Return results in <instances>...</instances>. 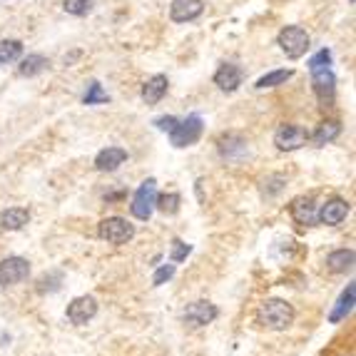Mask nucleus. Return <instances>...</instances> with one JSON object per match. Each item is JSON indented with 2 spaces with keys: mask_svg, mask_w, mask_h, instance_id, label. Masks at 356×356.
Instances as JSON below:
<instances>
[{
  "mask_svg": "<svg viewBox=\"0 0 356 356\" xmlns=\"http://www.w3.org/2000/svg\"><path fill=\"white\" fill-rule=\"evenodd\" d=\"M326 267L334 272V274H344L354 267V250H337L326 256Z\"/></svg>",
  "mask_w": 356,
  "mask_h": 356,
  "instance_id": "22",
  "label": "nucleus"
},
{
  "mask_svg": "<svg viewBox=\"0 0 356 356\" xmlns=\"http://www.w3.org/2000/svg\"><path fill=\"white\" fill-rule=\"evenodd\" d=\"M23 55V43L20 40H0V65H10L20 60Z\"/></svg>",
  "mask_w": 356,
  "mask_h": 356,
  "instance_id": "24",
  "label": "nucleus"
},
{
  "mask_svg": "<svg viewBox=\"0 0 356 356\" xmlns=\"http://www.w3.org/2000/svg\"><path fill=\"white\" fill-rule=\"evenodd\" d=\"M30 222V212L26 207H10V209H3L0 212V229L8 232H18Z\"/></svg>",
  "mask_w": 356,
  "mask_h": 356,
  "instance_id": "16",
  "label": "nucleus"
},
{
  "mask_svg": "<svg viewBox=\"0 0 356 356\" xmlns=\"http://www.w3.org/2000/svg\"><path fill=\"white\" fill-rule=\"evenodd\" d=\"M306 140H309V132L299 125H281L279 130L274 132V144L277 150L281 152H294L304 147Z\"/></svg>",
  "mask_w": 356,
  "mask_h": 356,
  "instance_id": "8",
  "label": "nucleus"
},
{
  "mask_svg": "<svg viewBox=\"0 0 356 356\" xmlns=\"http://www.w3.org/2000/svg\"><path fill=\"white\" fill-rule=\"evenodd\" d=\"M339 135H341V125H339L337 120H324V122H319L317 130L309 135V140H312L317 147H324V144L334 142Z\"/></svg>",
  "mask_w": 356,
  "mask_h": 356,
  "instance_id": "20",
  "label": "nucleus"
},
{
  "mask_svg": "<svg viewBox=\"0 0 356 356\" xmlns=\"http://www.w3.org/2000/svg\"><path fill=\"white\" fill-rule=\"evenodd\" d=\"M256 321L262 326H267V329L284 331L294 321V306L284 299H267L256 309Z\"/></svg>",
  "mask_w": 356,
  "mask_h": 356,
  "instance_id": "1",
  "label": "nucleus"
},
{
  "mask_svg": "<svg viewBox=\"0 0 356 356\" xmlns=\"http://www.w3.org/2000/svg\"><path fill=\"white\" fill-rule=\"evenodd\" d=\"M202 10H205L202 0H172L169 18H172V23H192V20L200 18Z\"/></svg>",
  "mask_w": 356,
  "mask_h": 356,
  "instance_id": "11",
  "label": "nucleus"
},
{
  "mask_svg": "<svg viewBox=\"0 0 356 356\" xmlns=\"http://www.w3.org/2000/svg\"><path fill=\"white\" fill-rule=\"evenodd\" d=\"M105 102H110V95L102 90L100 82L93 80L88 90H85V95H82V105H105Z\"/></svg>",
  "mask_w": 356,
  "mask_h": 356,
  "instance_id": "25",
  "label": "nucleus"
},
{
  "mask_svg": "<svg viewBox=\"0 0 356 356\" xmlns=\"http://www.w3.org/2000/svg\"><path fill=\"white\" fill-rule=\"evenodd\" d=\"M180 202H182V197L177 192L162 194V197H157L155 200V209H160V212H165V214H177Z\"/></svg>",
  "mask_w": 356,
  "mask_h": 356,
  "instance_id": "26",
  "label": "nucleus"
},
{
  "mask_svg": "<svg viewBox=\"0 0 356 356\" xmlns=\"http://www.w3.org/2000/svg\"><path fill=\"white\" fill-rule=\"evenodd\" d=\"M95 314H97V299L95 297H77V299H73L68 304V319L73 321L75 326H82L88 324V321H93Z\"/></svg>",
  "mask_w": 356,
  "mask_h": 356,
  "instance_id": "9",
  "label": "nucleus"
},
{
  "mask_svg": "<svg viewBox=\"0 0 356 356\" xmlns=\"http://www.w3.org/2000/svg\"><path fill=\"white\" fill-rule=\"evenodd\" d=\"M202 130H205V122L200 115H187L185 120H177L175 127L169 130V142L175 147H192L202 138Z\"/></svg>",
  "mask_w": 356,
  "mask_h": 356,
  "instance_id": "4",
  "label": "nucleus"
},
{
  "mask_svg": "<svg viewBox=\"0 0 356 356\" xmlns=\"http://www.w3.org/2000/svg\"><path fill=\"white\" fill-rule=\"evenodd\" d=\"M172 277H175V264H165V267H160L155 272V277H152V284H155V287H160V284L169 281Z\"/></svg>",
  "mask_w": 356,
  "mask_h": 356,
  "instance_id": "29",
  "label": "nucleus"
},
{
  "mask_svg": "<svg viewBox=\"0 0 356 356\" xmlns=\"http://www.w3.org/2000/svg\"><path fill=\"white\" fill-rule=\"evenodd\" d=\"M155 200H157V182L155 177H147L138 187V192H135V197L130 202L132 217L140 219V222H147L152 217V212H155Z\"/></svg>",
  "mask_w": 356,
  "mask_h": 356,
  "instance_id": "3",
  "label": "nucleus"
},
{
  "mask_svg": "<svg viewBox=\"0 0 356 356\" xmlns=\"http://www.w3.org/2000/svg\"><path fill=\"white\" fill-rule=\"evenodd\" d=\"M30 274V262L23 256H8L0 262V287H13L26 281Z\"/></svg>",
  "mask_w": 356,
  "mask_h": 356,
  "instance_id": "6",
  "label": "nucleus"
},
{
  "mask_svg": "<svg viewBox=\"0 0 356 356\" xmlns=\"http://www.w3.org/2000/svg\"><path fill=\"white\" fill-rule=\"evenodd\" d=\"M312 88L314 95L319 97V102H331L334 95H337V75L331 73V68L324 70H314L312 73Z\"/></svg>",
  "mask_w": 356,
  "mask_h": 356,
  "instance_id": "10",
  "label": "nucleus"
},
{
  "mask_svg": "<svg viewBox=\"0 0 356 356\" xmlns=\"http://www.w3.org/2000/svg\"><path fill=\"white\" fill-rule=\"evenodd\" d=\"M217 144H219V155L225 157V160H237V157H242L247 152V140L242 135H237V132L222 135Z\"/></svg>",
  "mask_w": 356,
  "mask_h": 356,
  "instance_id": "15",
  "label": "nucleus"
},
{
  "mask_svg": "<svg viewBox=\"0 0 356 356\" xmlns=\"http://www.w3.org/2000/svg\"><path fill=\"white\" fill-rule=\"evenodd\" d=\"M167 88H169L167 75H152L150 80L142 85V100L147 102V105H157V102L167 95Z\"/></svg>",
  "mask_w": 356,
  "mask_h": 356,
  "instance_id": "18",
  "label": "nucleus"
},
{
  "mask_svg": "<svg viewBox=\"0 0 356 356\" xmlns=\"http://www.w3.org/2000/svg\"><path fill=\"white\" fill-rule=\"evenodd\" d=\"M48 68H50V60H48L45 55L32 53V55H28V57H23V60H20L18 73L23 77H35V75H40V73H45Z\"/></svg>",
  "mask_w": 356,
  "mask_h": 356,
  "instance_id": "21",
  "label": "nucleus"
},
{
  "mask_svg": "<svg viewBox=\"0 0 356 356\" xmlns=\"http://www.w3.org/2000/svg\"><path fill=\"white\" fill-rule=\"evenodd\" d=\"M324 68H331V50H319L317 55L309 60V73H314V70H324Z\"/></svg>",
  "mask_w": 356,
  "mask_h": 356,
  "instance_id": "28",
  "label": "nucleus"
},
{
  "mask_svg": "<svg viewBox=\"0 0 356 356\" xmlns=\"http://www.w3.org/2000/svg\"><path fill=\"white\" fill-rule=\"evenodd\" d=\"M242 80H244L242 68L234 65V63H225L217 73H214V85H217L219 90H225V93H234V90H239Z\"/></svg>",
  "mask_w": 356,
  "mask_h": 356,
  "instance_id": "13",
  "label": "nucleus"
},
{
  "mask_svg": "<svg viewBox=\"0 0 356 356\" xmlns=\"http://www.w3.org/2000/svg\"><path fill=\"white\" fill-rule=\"evenodd\" d=\"M127 162V150L122 147H105V150L97 152L95 157V167L100 169V172H115L118 167Z\"/></svg>",
  "mask_w": 356,
  "mask_h": 356,
  "instance_id": "14",
  "label": "nucleus"
},
{
  "mask_svg": "<svg viewBox=\"0 0 356 356\" xmlns=\"http://www.w3.org/2000/svg\"><path fill=\"white\" fill-rule=\"evenodd\" d=\"M292 77H294V70H272V73H267V75H262L256 80L254 88L256 90L277 88V85H284V82L292 80Z\"/></svg>",
  "mask_w": 356,
  "mask_h": 356,
  "instance_id": "23",
  "label": "nucleus"
},
{
  "mask_svg": "<svg viewBox=\"0 0 356 356\" xmlns=\"http://www.w3.org/2000/svg\"><path fill=\"white\" fill-rule=\"evenodd\" d=\"M354 301H356V284H354V281H349V287H346L341 292V297H339L337 306H334V312L329 314V321H331V324H339L341 319L349 317L351 309H354Z\"/></svg>",
  "mask_w": 356,
  "mask_h": 356,
  "instance_id": "17",
  "label": "nucleus"
},
{
  "mask_svg": "<svg viewBox=\"0 0 356 356\" xmlns=\"http://www.w3.org/2000/svg\"><path fill=\"white\" fill-rule=\"evenodd\" d=\"M63 10L82 18V15H88L93 10V0H63Z\"/></svg>",
  "mask_w": 356,
  "mask_h": 356,
  "instance_id": "27",
  "label": "nucleus"
},
{
  "mask_svg": "<svg viewBox=\"0 0 356 356\" xmlns=\"http://www.w3.org/2000/svg\"><path fill=\"white\" fill-rule=\"evenodd\" d=\"M217 317H219V309L212 304V301H205V299L187 304V309H185V314H182L185 324L192 326V329H200V326L212 324Z\"/></svg>",
  "mask_w": 356,
  "mask_h": 356,
  "instance_id": "7",
  "label": "nucleus"
},
{
  "mask_svg": "<svg viewBox=\"0 0 356 356\" xmlns=\"http://www.w3.org/2000/svg\"><path fill=\"white\" fill-rule=\"evenodd\" d=\"M175 122H177V118H172V115H165V118H157L155 120V127H157V130L169 132L172 127H175Z\"/></svg>",
  "mask_w": 356,
  "mask_h": 356,
  "instance_id": "31",
  "label": "nucleus"
},
{
  "mask_svg": "<svg viewBox=\"0 0 356 356\" xmlns=\"http://www.w3.org/2000/svg\"><path fill=\"white\" fill-rule=\"evenodd\" d=\"M100 239H105L107 244H127L135 237V227L122 217H107L97 227Z\"/></svg>",
  "mask_w": 356,
  "mask_h": 356,
  "instance_id": "5",
  "label": "nucleus"
},
{
  "mask_svg": "<svg viewBox=\"0 0 356 356\" xmlns=\"http://www.w3.org/2000/svg\"><path fill=\"white\" fill-rule=\"evenodd\" d=\"M189 252H192V247H189V244H185L182 242V239H175V242H172V262H182V259H187V254Z\"/></svg>",
  "mask_w": 356,
  "mask_h": 356,
  "instance_id": "30",
  "label": "nucleus"
},
{
  "mask_svg": "<svg viewBox=\"0 0 356 356\" xmlns=\"http://www.w3.org/2000/svg\"><path fill=\"white\" fill-rule=\"evenodd\" d=\"M292 217H294V222L301 227L314 225V222H317V205H314L312 197H299V200H294Z\"/></svg>",
  "mask_w": 356,
  "mask_h": 356,
  "instance_id": "19",
  "label": "nucleus"
},
{
  "mask_svg": "<svg viewBox=\"0 0 356 356\" xmlns=\"http://www.w3.org/2000/svg\"><path fill=\"white\" fill-rule=\"evenodd\" d=\"M346 214H349V202L341 200V197H334V200H329L326 205H321L317 219L326 227H337L346 219Z\"/></svg>",
  "mask_w": 356,
  "mask_h": 356,
  "instance_id": "12",
  "label": "nucleus"
},
{
  "mask_svg": "<svg viewBox=\"0 0 356 356\" xmlns=\"http://www.w3.org/2000/svg\"><path fill=\"white\" fill-rule=\"evenodd\" d=\"M277 43H279L281 53H284L289 60H299V57L306 55V50H309V43H312V38H309V32H306L304 28L287 26L284 30L279 32Z\"/></svg>",
  "mask_w": 356,
  "mask_h": 356,
  "instance_id": "2",
  "label": "nucleus"
}]
</instances>
